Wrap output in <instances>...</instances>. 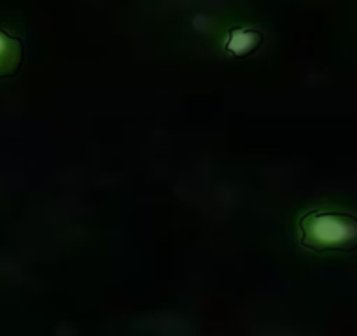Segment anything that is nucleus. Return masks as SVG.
Instances as JSON below:
<instances>
[{
    "instance_id": "2",
    "label": "nucleus",
    "mask_w": 357,
    "mask_h": 336,
    "mask_svg": "<svg viewBox=\"0 0 357 336\" xmlns=\"http://www.w3.org/2000/svg\"><path fill=\"white\" fill-rule=\"evenodd\" d=\"M22 43L8 33L0 32V77L15 74L22 63Z\"/></svg>"
},
{
    "instance_id": "1",
    "label": "nucleus",
    "mask_w": 357,
    "mask_h": 336,
    "mask_svg": "<svg viewBox=\"0 0 357 336\" xmlns=\"http://www.w3.org/2000/svg\"><path fill=\"white\" fill-rule=\"evenodd\" d=\"M301 245L315 252L352 250L357 247V219L345 212L314 211L300 221Z\"/></svg>"
},
{
    "instance_id": "3",
    "label": "nucleus",
    "mask_w": 357,
    "mask_h": 336,
    "mask_svg": "<svg viewBox=\"0 0 357 336\" xmlns=\"http://www.w3.org/2000/svg\"><path fill=\"white\" fill-rule=\"evenodd\" d=\"M263 37L256 30H233L229 33V39L226 43V51L235 56H242V54L252 53L257 46L261 44Z\"/></svg>"
}]
</instances>
